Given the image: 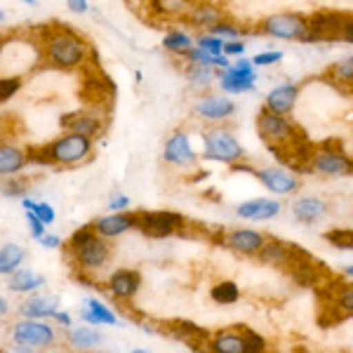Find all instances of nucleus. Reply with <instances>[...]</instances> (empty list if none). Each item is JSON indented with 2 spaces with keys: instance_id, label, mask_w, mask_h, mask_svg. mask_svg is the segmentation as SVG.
<instances>
[{
  "instance_id": "nucleus-1",
  "label": "nucleus",
  "mask_w": 353,
  "mask_h": 353,
  "mask_svg": "<svg viewBox=\"0 0 353 353\" xmlns=\"http://www.w3.org/2000/svg\"><path fill=\"white\" fill-rule=\"evenodd\" d=\"M245 149L236 139V134L224 125H214V128L203 132V161H212L221 165H236L245 161Z\"/></svg>"
},
{
  "instance_id": "nucleus-2",
  "label": "nucleus",
  "mask_w": 353,
  "mask_h": 353,
  "mask_svg": "<svg viewBox=\"0 0 353 353\" xmlns=\"http://www.w3.org/2000/svg\"><path fill=\"white\" fill-rule=\"evenodd\" d=\"M252 31L254 36L304 43L306 36H309V17L301 12H276L257 21V26H252Z\"/></svg>"
},
{
  "instance_id": "nucleus-3",
  "label": "nucleus",
  "mask_w": 353,
  "mask_h": 353,
  "mask_svg": "<svg viewBox=\"0 0 353 353\" xmlns=\"http://www.w3.org/2000/svg\"><path fill=\"white\" fill-rule=\"evenodd\" d=\"M311 174L321 176H351L353 174V158L341 149L339 139H327L316 146L311 158Z\"/></svg>"
},
{
  "instance_id": "nucleus-4",
  "label": "nucleus",
  "mask_w": 353,
  "mask_h": 353,
  "mask_svg": "<svg viewBox=\"0 0 353 353\" xmlns=\"http://www.w3.org/2000/svg\"><path fill=\"white\" fill-rule=\"evenodd\" d=\"M45 43H48V59L57 68H78L88 59V45L73 31H57Z\"/></svg>"
},
{
  "instance_id": "nucleus-5",
  "label": "nucleus",
  "mask_w": 353,
  "mask_h": 353,
  "mask_svg": "<svg viewBox=\"0 0 353 353\" xmlns=\"http://www.w3.org/2000/svg\"><path fill=\"white\" fill-rule=\"evenodd\" d=\"M257 132L266 146H290L299 137H304V132L288 116L273 113L266 106H261L257 113Z\"/></svg>"
},
{
  "instance_id": "nucleus-6",
  "label": "nucleus",
  "mask_w": 353,
  "mask_h": 353,
  "mask_svg": "<svg viewBox=\"0 0 353 353\" xmlns=\"http://www.w3.org/2000/svg\"><path fill=\"white\" fill-rule=\"evenodd\" d=\"M186 217L172 210H153V212H137V231L151 241L172 238L176 233H184Z\"/></svg>"
},
{
  "instance_id": "nucleus-7",
  "label": "nucleus",
  "mask_w": 353,
  "mask_h": 353,
  "mask_svg": "<svg viewBox=\"0 0 353 353\" xmlns=\"http://www.w3.org/2000/svg\"><path fill=\"white\" fill-rule=\"evenodd\" d=\"M92 156V137H85L78 132H66L59 139L52 141V158L57 165H81Z\"/></svg>"
},
{
  "instance_id": "nucleus-8",
  "label": "nucleus",
  "mask_w": 353,
  "mask_h": 353,
  "mask_svg": "<svg viewBox=\"0 0 353 353\" xmlns=\"http://www.w3.org/2000/svg\"><path fill=\"white\" fill-rule=\"evenodd\" d=\"M12 339L17 341L19 351H33V349H48L54 344L57 334L50 325L41 323V318H26L17 323L12 330Z\"/></svg>"
},
{
  "instance_id": "nucleus-9",
  "label": "nucleus",
  "mask_w": 353,
  "mask_h": 353,
  "mask_svg": "<svg viewBox=\"0 0 353 353\" xmlns=\"http://www.w3.org/2000/svg\"><path fill=\"white\" fill-rule=\"evenodd\" d=\"M346 17H349V14L334 12V10H321V12L309 14V36H306L304 43L313 45V43L339 41Z\"/></svg>"
},
{
  "instance_id": "nucleus-10",
  "label": "nucleus",
  "mask_w": 353,
  "mask_h": 353,
  "mask_svg": "<svg viewBox=\"0 0 353 353\" xmlns=\"http://www.w3.org/2000/svg\"><path fill=\"white\" fill-rule=\"evenodd\" d=\"M254 179H259V184L266 191L276 193V196H292L299 191L301 181L294 174V170L285 168V165H273V168H259L254 170Z\"/></svg>"
},
{
  "instance_id": "nucleus-11",
  "label": "nucleus",
  "mask_w": 353,
  "mask_h": 353,
  "mask_svg": "<svg viewBox=\"0 0 353 353\" xmlns=\"http://www.w3.org/2000/svg\"><path fill=\"white\" fill-rule=\"evenodd\" d=\"M214 241H217L221 248L241 254V257H257L259 250L264 248V243H266V236L254 229H231L226 233H219Z\"/></svg>"
},
{
  "instance_id": "nucleus-12",
  "label": "nucleus",
  "mask_w": 353,
  "mask_h": 353,
  "mask_svg": "<svg viewBox=\"0 0 353 353\" xmlns=\"http://www.w3.org/2000/svg\"><path fill=\"white\" fill-rule=\"evenodd\" d=\"M73 250V259L78 261L83 271H97L111 259V245L106 243V238H101L99 233H94L92 238H88L85 243L76 245Z\"/></svg>"
},
{
  "instance_id": "nucleus-13",
  "label": "nucleus",
  "mask_w": 353,
  "mask_h": 353,
  "mask_svg": "<svg viewBox=\"0 0 353 353\" xmlns=\"http://www.w3.org/2000/svg\"><path fill=\"white\" fill-rule=\"evenodd\" d=\"M161 332L165 337L179 341V344H186L191 346L193 351H201L205 346L210 344V337L212 334L208 330H203L201 325L191 321H168V323H161Z\"/></svg>"
},
{
  "instance_id": "nucleus-14",
  "label": "nucleus",
  "mask_w": 353,
  "mask_h": 353,
  "mask_svg": "<svg viewBox=\"0 0 353 353\" xmlns=\"http://www.w3.org/2000/svg\"><path fill=\"white\" fill-rule=\"evenodd\" d=\"M301 250H304L301 245L278 241V238H266V243H264V248L259 250L257 259L261 261V264L273 266V269L288 271L290 266H292V261L299 257Z\"/></svg>"
},
{
  "instance_id": "nucleus-15",
  "label": "nucleus",
  "mask_w": 353,
  "mask_h": 353,
  "mask_svg": "<svg viewBox=\"0 0 353 353\" xmlns=\"http://www.w3.org/2000/svg\"><path fill=\"white\" fill-rule=\"evenodd\" d=\"M163 161L174 165V168H193L201 156L193 151L191 146V137L184 132V130H176L172 137H168L165 141V149H163Z\"/></svg>"
},
{
  "instance_id": "nucleus-16",
  "label": "nucleus",
  "mask_w": 353,
  "mask_h": 353,
  "mask_svg": "<svg viewBox=\"0 0 353 353\" xmlns=\"http://www.w3.org/2000/svg\"><path fill=\"white\" fill-rule=\"evenodd\" d=\"M193 113L201 116L203 121L224 123V121H229V118H233L236 104H233V99H229V94H221V97L208 94V97H201V99L193 104Z\"/></svg>"
},
{
  "instance_id": "nucleus-17",
  "label": "nucleus",
  "mask_w": 353,
  "mask_h": 353,
  "mask_svg": "<svg viewBox=\"0 0 353 353\" xmlns=\"http://www.w3.org/2000/svg\"><path fill=\"white\" fill-rule=\"evenodd\" d=\"M181 19L193 28H203L210 31L214 24H219L221 19H226V10L217 3H210V0H198L196 5L186 12Z\"/></svg>"
},
{
  "instance_id": "nucleus-18",
  "label": "nucleus",
  "mask_w": 353,
  "mask_h": 353,
  "mask_svg": "<svg viewBox=\"0 0 353 353\" xmlns=\"http://www.w3.org/2000/svg\"><path fill=\"white\" fill-rule=\"evenodd\" d=\"M301 94V88L297 83H283L276 85L264 99V106L273 113H281V116H290L294 111Z\"/></svg>"
},
{
  "instance_id": "nucleus-19",
  "label": "nucleus",
  "mask_w": 353,
  "mask_h": 353,
  "mask_svg": "<svg viewBox=\"0 0 353 353\" xmlns=\"http://www.w3.org/2000/svg\"><path fill=\"white\" fill-rule=\"evenodd\" d=\"M141 288V273L134 269H118L111 273L109 283H106V290L111 292L113 299L121 301H130L139 292Z\"/></svg>"
},
{
  "instance_id": "nucleus-20",
  "label": "nucleus",
  "mask_w": 353,
  "mask_h": 353,
  "mask_svg": "<svg viewBox=\"0 0 353 353\" xmlns=\"http://www.w3.org/2000/svg\"><path fill=\"white\" fill-rule=\"evenodd\" d=\"M283 210L281 201H273V198H252V201H245L236 208V214L241 219L248 221H269L278 217Z\"/></svg>"
},
{
  "instance_id": "nucleus-21",
  "label": "nucleus",
  "mask_w": 353,
  "mask_h": 353,
  "mask_svg": "<svg viewBox=\"0 0 353 353\" xmlns=\"http://www.w3.org/2000/svg\"><path fill=\"white\" fill-rule=\"evenodd\" d=\"M94 224V231L99 233L101 238L111 241V238H118L123 233H128L130 229H137V212L130 214V212H113V214H106V217H99L92 221Z\"/></svg>"
},
{
  "instance_id": "nucleus-22",
  "label": "nucleus",
  "mask_w": 353,
  "mask_h": 353,
  "mask_svg": "<svg viewBox=\"0 0 353 353\" xmlns=\"http://www.w3.org/2000/svg\"><path fill=\"white\" fill-rule=\"evenodd\" d=\"M59 123L66 132H78V134H85V137H92V139L101 132V128H104V125H101V118L92 111L64 113Z\"/></svg>"
},
{
  "instance_id": "nucleus-23",
  "label": "nucleus",
  "mask_w": 353,
  "mask_h": 353,
  "mask_svg": "<svg viewBox=\"0 0 353 353\" xmlns=\"http://www.w3.org/2000/svg\"><path fill=\"white\" fill-rule=\"evenodd\" d=\"M208 349L214 353H248V341H245L238 325H233V327L214 332L212 337H210Z\"/></svg>"
},
{
  "instance_id": "nucleus-24",
  "label": "nucleus",
  "mask_w": 353,
  "mask_h": 353,
  "mask_svg": "<svg viewBox=\"0 0 353 353\" xmlns=\"http://www.w3.org/2000/svg\"><path fill=\"white\" fill-rule=\"evenodd\" d=\"M327 210L330 208L323 198H299V201L292 205V217L294 221H299V224L311 226L325 217Z\"/></svg>"
},
{
  "instance_id": "nucleus-25",
  "label": "nucleus",
  "mask_w": 353,
  "mask_h": 353,
  "mask_svg": "<svg viewBox=\"0 0 353 353\" xmlns=\"http://www.w3.org/2000/svg\"><path fill=\"white\" fill-rule=\"evenodd\" d=\"M81 318L88 325H118V316L113 313L109 306H104L99 299L88 297L83 301Z\"/></svg>"
},
{
  "instance_id": "nucleus-26",
  "label": "nucleus",
  "mask_w": 353,
  "mask_h": 353,
  "mask_svg": "<svg viewBox=\"0 0 353 353\" xmlns=\"http://www.w3.org/2000/svg\"><path fill=\"white\" fill-rule=\"evenodd\" d=\"M57 306H59V299L50 297V294H41V297H31L28 301L19 306V313L24 318H52Z\"/></svg>"
},
{
  "instance_id": "nucleus-27",
  "label": "nucleus",
  "mask_w": 353,
  "mask_h": 353,
  "mask_svg": "<svg viewBox=\"0 0 353 353\" xmlns=\"http://www.w3.org/2000/svg\"><path fill=\"white\" fill-rule=\"evenodd\" d=\"M325 304L332 306L334 311L339 313V318H353V285L349 283H332V297H330Z\"/></svg>"
},
{
  "instance_id": "nucleus-28",
  "label": "nucleus",
  "mask_w": 353,
  "mask_h": 353,
  "mask_svg": "<svg viewBox=\"0 0 353 353\" xmlns=\"http://www.w3.org/2000/svg\"><path fill=\"white\" fill-rule=\"evenodd\" d=\"M28 165L26 151L12 144H0V174H17Z\"/></svg>"
},
{
  "instance_id": "nucleus-29",
  "label": "nucleus",
  "mask_w": 353,
  "mask_h": 353,
  "mask_svg": "<svg viewBox=\"0 0 353 353\" xmlns=\"http://www.w3.org/2000/svg\"><path fill=\"white\" fill-rule=\"evenodd\" d=\"M196 3L198 0H149V8L161 19H176L189 12Z\"/></svg>"
},
{
  "instance_id": "nucleus-30",
  "label": "nucleus",
  "mask_w": 353,
  "mask_h": 353,
  "mask_svg": "<svg viewBox=\"0 0 353 353\" xmlns=\"http://www.w3.org/2000/svg\"><path fill=\"white\" fill-rule=\"evenodd\" d=\"M45 285V276L41 273L31 271V269H17L12 276H10V290L12 292H33V290L43 288Z\"/></svg>"
},
{
  "instance_id": "nucleus-31",
  "label": "nucleus",
  "mask_w": 353,
  "mask_h": 353,
  "mask_svg": "<svg viewBox=\"0 0 353 353\" xmlns=\"http://www.w3.org/2000/svg\"><path fill=\"white\" fill-rule=\"evenodd\" d=\"M26 252L21 245L17 243H5L0 248V276H12V273L24 264Z\"/></svg>"
},
{
  "instance_id": "nucleus-32",
  "label": "nucleus",
  "mask_w": 353,
  "mask_h": 353,
  "mask_svg": "<svg viewBox=\"0 0 353 353\" xmlns=\"http://www.w3.org/2000/svg\"><path fill=\"white\" fill-rule=\"evenodd\" d=\"M184 76H186V81L191 83V88L205 90V88H210V83H212L214 78H217V68L210 66V64H186Z\"/></svg>"
},
{
  "instance_id": "nucleus-33",
  "label": "nucleus",
  "mask_w": 353,
  "mask_h": 353,
  "mask_svg": "<svg viewBox=\"0 0 353 353\" xmlns=\"http://www.w3.org/2000/svg\"><path fill=\"white\" fill-rule=\"evenodd\" d=\"M325 78L332 85H337V88H344V85H349L353 90V57H346V59L337 61V64H332L325 71Z\"/></svg>"
},
{
  "instance_id": "nucleus-34",
  "label": "nucleus",
  "mask_w": 353,
  "mask_h": 353,
  "mask_svg": "<svg viewBox=\"0 0 353 353\" xmlns=\"http://www.w3.org/2000/svg\"><path fill=\"white\" fill-rule=\"evenodd\" d=\"M210 297H212L214 304H219V306H231L241 299V288H238L233 281H221L217 285H212Z\"/></svg>"
},
{
  "instance_id": "nucleus-35",
  "label": "nucleus",
  "mask_w": 353,
  "mask_h": 353,
  "mask_svg": "<svg viewBox=\"0 0 353 353\" xmlns=\"http://www.w3.org/2000/svg\"><path fill=\"white\" fill-rule=\"evenodd\" d=\"M68 341H71V346H76V349H94L97 344H101V334L92 327L81 325L68 332Z\"/></svg>"
},
{
  "instance_id": "nucleus-36",
  "label": "nucleus",
  "mask_w": 353,
  "mask_h": 353,
  "mask_svg": "<svg viewBox=\"0 0 353 353\" xmlns=\"http://www.w3.org/2000/svg\"><path fill=\"white\" fill-rule=\"evenodd\" d=\"M193 45H196L193 43V38L184 31H170L168 36L163 38V48L168 50V52L176 54V57H184Z\"/></svg>"
},
{
  "instance_id": "nucleus-37",
  "label": "nucleus",
  "mask_w": 353,
  "mask_h": 353,
  "mask_svg": "<svg viewBox=\"0 0 353 353\" xmlns=\"http://www.w3.org/2000/svg\"><path fill=\"white\" fill-rule=\"evenodd\" d=\"M208 33H214V36L224 38V41H238V38H245V36H254L252 28L238 26L236 21H231V19H221L219 24H214Z\"/></svg>"
},
{
  "instance_id": "nucleus-38",
  "label": "nucleus",
  "mask_w": 353,
  "mask_h": 353,
  "mask_svg": "<svg viewBox=\"0 0 353 353\" xmlns=\"http://www.w3.org/2000/svg\"><path fill=\"white\" fill-rule=\"evenodd\" d=\"M217 81H219V88L224 94H248V92H254V90H257V83L236 81V78L224 76V73H219V71H217Z\"/></svg>"
},
{
  "instance_id": "nucleus-39",
  "label": "nucleus",
  "mask_w": 353,
  "mask_h": 353,
  "mask_svg": "<svg viewBox=\"0 0 353 353\" xmlns=\"http://www.w3.org/2000/svg\"><path fill=\"white\" fill-rule=\"evenodd\" d=\"M323 238L341 252H353V229H334L327 231Z\"/></svg>"
},
{
  "instance_id": "nucleus-40",
  "label": "nucleus",
  "mask_w": 353,
  "mask_h": 353,
  "mask_svg": "<svg viewBox=\"0 0 353 353\" xmlns=\"http://www.w3.org/2000/svg\"><path fill=\"white\" fill-rule=\"evenodd\" d=\"M238 330H241L245 341H248V353H264L266 351V339L261 337L257 330H252L248 325H241V323H238Z\"/></svg>"
},
{
  "instance_id": "nucleus-41",
  "label": "nucleus",
  "mask_w": 353,
  "mask_h": 353,
  "mask_svg": "<svg viewBox=\"0 0 353 353\" xmlns=\"http://www.w3.org/2000/svg\"><path fill=\"white\" fill-rule=\"evenodd\" d=\"M224 38H219V36H214V33H203L201 38L196 41L198 48H203V50H208L212 57H219V54H224Z\"/></svg>"
},
{
  "instance_id": "nucleus-42",
  "label": "nucleus",
  "mask_w": 353,
  "mask_h": 353,
  "mask_svg": "<svg viewBox=\"0 0 353 353\" xmlns=\"http://www.w3.org/2000/svg\"><path fill=\"white\" fill-rule=\"evenodd\" d=\"M28 163H36V165H54L52 158V144H45V146H31L26 151Z\"/></svg>"
},
{
  "instance_id": "nucleus-43",
  "label": "nucleus",
  "mask_w": 353,
  "mask_h": 353,
  "mask_svg": "<svg viewBox=\"0 0 353 353\" xmlns=\"http://www.w3.org/2000/svg\"><path fill=\"white\" fill-rule=\"evenodd\" d=\"M21 90V78L19 76H10V78H0V104L8 101L10 97H14Z\"/></svg>"
},
{
  "instance_id": "nucleus-44",
  "label": "nucleus",
  "mask_w": 353,
  "mask_h": 353,
  "mask_svg": "<svg viewBox=\"0 0 353 353\" xmlns=\"http://www.w3.org/2000/svg\"><path fill=\"white\" fill-rule=\"evenodd\" d=\"M184 59H186V64H210V66H214V57L210 54L208 50L198 48V45H193L189 52L184 54Z\"/></svg>"
},
{
  "instance_id": "nucleus-45",
  "label": "nucleus",
  "mask_w": 353,
  "mask_h": 353,
  "mask_svg": "<svg viewBox=\"0 0 353 353\" xmlns=\"http://www.w3.org/2000/svg\"><path fill=\"white\" fill-rule=\"evenodd\" d=\"M278 61H283V52L281 50H269V52H259L252 57V64L257 68H266V66H273L278 64Z\"/></svg>"
},
{
  "instance_id": "nucleus-46",
  "label": "nucleus",
  "mask_w": 353,
  "mask_h": 353,
  "mask_svg": "<svg viewBox=\"0 0 353 353\" xmlns=\"http://www.w3.org/2000/svg\"><path fill=\"white\" fill-rule=\"evenodd\" d=\"M26 221H28V231H31V238H43L45 236V221L38 217L36 212H33V210H26Z\"/></svg>"
},
{
  "instance_id": "nucleus-47",
  "label": "nucleus",
  "mask_w": 353,
  "mask_h": 353,
  "mask_svg": "<svg viewBox=\"0 0 353 353\" xmlns=\"http://www.w3.org/2000/svg\"><path fill=\"white\" fill-rule=\"evenodd\" d=\"M94 233H97V231H94V224H85V226H81L78 231H73L71 241H68V248H76V245L85 243L88 238H92Z\"/></svg>"
},
{
  "instance_id": "nucleus-48",
  "label": "nucleus",
  "mask_w": 353,
  "mask_h": 353,
  "mask_svg": "<svg viewBox=\"0 0 353 353\" xmlns=\"http://www.w3.org/2000/svg\"><path fill=\"white\" fill-rule=\"evenodd\" d=\"M26 181L24 179H10L8 184L3 186V193L5 196H10V198H14V196H24L26 193Z\"/></svg>"
},
{
  "instance_id": "nucleus-49",
  "label": "nucleus",
  "mask_w": 353,
  "mask_h": 353,
  "mask_svg": "<svg viewBox=\"0 0 353 353\" xmlns=\"http://www.w3.org/2000/svg\"><path fill=\"white\" fill-rule=\"evenodd\" d=\"M33 212L38 214V217H41L45 224H52V221L57 219V214H54V208L52 205H48V203H38L36 205V210H33Z\"/></svg>"
},
{
  "instance_id": "nucleus-50",
  "label": "nucleus",
  "mask_w": 353,
  "mask_h": 353,
  "mask_svg": "<svg viewBox=\"0 0 353 353\" xmlns=\"http://www.w3.org/2000/svg\"><path fill=\"white\" fill-rule=\"evenodd\" d=\"M245 48H248V45L241 43V41H226V43H224V54H226V57H231V59H233V57L238 59V57H243V54H245Z\"/></svg>"
},
{
  "instance_id": "nucleus-51",
  "label": "nucleus",
  "mask_w": 353,
  "mask_h": 353,
  "mask_svg": "<svg viewBox=\"0 0 353 353\" xmlns=\"http://www.w3.org/2000/svg\"><path fill=\"white\" fill-rule=\"evenodd\" d=\"M130 208V198L128 196H121V193H116V196L109 201V210L111 212H125V210Z\"/></svg>"
},
{
  "instance_id": "nucleus-52",
  "label": "nucleus",
  "mask_w": 353,
  "mask_h": 353,
  "mask_svg": "<svg viewBox=\"0 0 353 353\" xmlns=\"http://www.w3.org/2000/svg\"><path fill=\"white\" fill-rule=\"evenodd\" d=\"M38 243H41L45 250H57V248H61V238H59V236H52V233H45L43 238H38Z\"/></svg>"
},
{
  "instance_id": "nucleus-53",
  "label": "nucleus",
  "mask_w": 353,
  "mask_h": 353,
  "mask_svg": "<svg viewBox=\"0 0 353 353\" xmlns=\"http://www.w3.org/2000/svg\"><path fill=\"white\" fill-rule=\"evenodd\" d=\"M339 41H344V43L353 45V14L346 17L344 28H341V36H339Z\"/></svg>"
},
{
  "instance_id": "nucleus-54",
  "label": "nucleus",
  "mask_w": 353,
  "mask_h": 353,
  "mask_svg": "<svg viewBox=\"0 0 353 353\" xmlns=\"http://www.w3.org/2000/svg\"><path fill=\"white\" fill-rule=\"evenodd\" d=\"M66 5H68V10L71 12H76V14H83V12H88V0H66Z\"/></svg>"
},
{
  "instance_id": "nucleus-55",
  "label": "nucleus",
  "mask_w": 353,
  "mask_h": 353,
  "mask_svg": "<svg viewBox=\"0 0 353 353\" xmlns=\"http://www.w3.org/2000/svg\"><path fill=\"white\" fill-rule=\"evenodd\" d=\"M52 321H54V323H59V325H64V327H71V325H73V321H71V313H66V311H59V309L54 311Z\"/></svg>"
},
{
  "instance_id": "nucleus-56",
  "label": "nucleus",
  "mask_w": 353,
  "mask_h": 353,
  "mask_svg": "<svg viewBox=\"0 0 353 353\" xmlns=\"http://www.w3.org/2000/svg\"><path fill=\"white\" fill-rule=\"evenodd\" d=\"M21 205H24V210H36V201H31V198H24V201H21Z\"/></svg>"
},
{
  "instance_id": "nucleus-57",
  "label": "nucleus",
  "mask_w": 353,
  "mask_h": 353,
  "mask_svg": "<svg viewBox=\"0 0 353 353\" xmlns=\"http://www.w3.org/2000/svg\"><path fill=\"white\" fill-rule=\"evenodd\" d=\"M8 311H10V304H8V301H5L3 297H0V316H5Z\"/></svg>"
},
{
  "instance_id": "nucleus-58",
  "label": "nucleus",
  "mask_w": 353,
  "mask_h": 353,
  "mask_svg": "<svg viewBox=\"0 0 353 353\" xmlns=\"http://www.w3.org/2000/svg\"><path fill=\"white\" fill-rule=\"evenodd\" d=\"M344 273H346V276H349V278H353V264H351V266H346Z\"/></svg>"
},
{
  "instance_id": "nucleus-59",
  "label": "nucleus",
  "mask_w": 353,
  "mask_h": 353,
  "mask_svg": "<svg viewBox=\"0 0 353 353\" xmlns=\"http://www.w3.org/2000/svg\"><path fill=\"white\" fill-rule=\"evenodd\" d=\"M21 3H26V5H38V0H21Z\"/></svg>"
},
{
  "instance_id": "nucleus-60",
  "label": "nucleus",
  "mask_w": 353,
  "mask_h": 353,
  "mask_svg": "<svg viewBox=\"0 0 353 353\" xmlns=\"http://www.w3.org/2000/svg\"><path fill=\"white\" fill-rule=\"evenodd\" d=\"M3 19H5V12H3V10H0V24H3Z\"/></svg>"
},
{
  "instance_id": "nucleus-61",
  "label": "nucleus",
  "mask_w": 353,
  "mask_h": 353,
  "mask_svg": "<svg viewBox=\"0 0 353 353\" xmlns=\"http://www.w3.org/2000/svg\"><path fill=\"white\" fill-rule=\"evenodd\" d=\"M0 50H3V45H0Z\"/></svg>"
}]
</instances>
